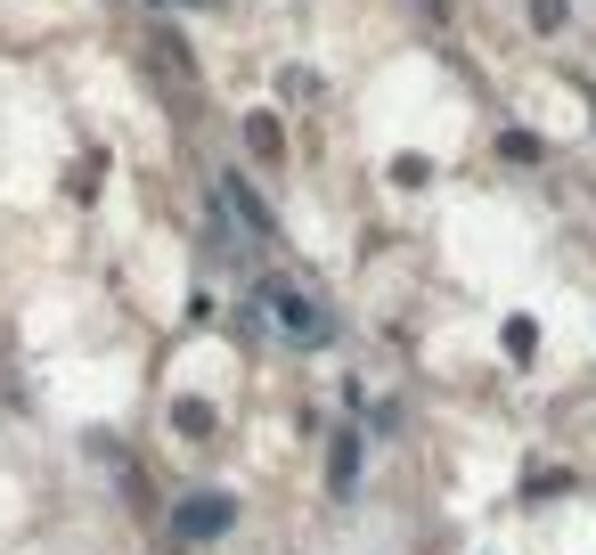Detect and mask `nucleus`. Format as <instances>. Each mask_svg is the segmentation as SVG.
<instances>
[{"label":"nucleus","mask_w":596,"mask_h":555,"mask_svg":"<svg viewBox=\"0 0 596 555\" xmlns=\"http://www.w3.org/2000/svg\"><path fill=\"white\" fill-rule=\"evenodd\" d=\"M172 523H180V540H221V531L237 523V499H230V490H189Z\"/></svg>","instance_id":"1"},{"label":"nucleus","mask_w":596,"mask_h":555,"mask_svg":"<svg viewBox=\"0 0 596 555\" xmlns=\"http://www.w3.org/2000/svg\"><path fill=\"white\" fill-rule=\"evenodd\" d=\"M262 302H270V319L286 327V343H327V319L295 295V286H278V278H270V286H262Z\"/></svg>","instance_id":"2"},{"label":"nucleus","mask_w":596,"mask_h":555,"mask_svg":"<svg viewBox=\"0 0 596 555\" xmlns=\"http://www.w3.org/2000/svg\"><path fill=\"white\" fill-rule=\"evenodd\" d=\"M221 204H230V213H237V221H254V230H262V237H270V230H278V213H270V204H262L254 189H245V180H237V172H221Z\"/></svg>","instance_id":"3"},{"label":"nucleus","mask_w":596,"mask_h":555,"mask_svg":"<svg viewBox=\"0 0 596 555\" xmlns=\"http://www.w3.org/2000/svg\"><path fill=\"white\" fill-rule=\"evenodd\" d=\"M327 482H336L343 499L360 490V434H336V466H327Z\"/></svg>","instance_id":"4"},{"label":"nucleus","mask_w":596,"mask_h":555,"mask_svg":"<svg viewBox=\"0 0 596 555\" xmlns=\"http://www.w3.org/2000/svg\"><path fill=\"white\" fill-rule=\"evenodd\" d=\"M499 343H507V360H531V352H540V319H523V311H515V319L499 327Z\"/></svg>","instance_id":"5"},{"label":"nucleus","mask_w":596,"mask_h":555,"mask_svg":"<svg viewBox=\"0 0 596 555\" xmlns=\"http://www.w3.org/2000/svg\"><path fill=\"white\" fill-rule=\"evenodd\" d=\"M245 139H254V156H278V115H245Z\"/></svg>","instance_id":"6"},{"label":"nucleus","mask_w":596,"mask_h":555,"mask_svg":"<svg viewBox=\"0 0 596 555\" xmlns=\"http://www.w3.org/2000/svg\"><path fill=\"white\" fill-rule=\"evenodd\" d=\"M564 17H572L564 0H531V25H540V33H564Z\"/></svg>","instance_id":"7"},{"label":"nucleus","mask_w":596,"mask_h":555,"mask_svg":"<svg viewBox=\"0 0 596 555\" xmlns=\"http://www.w3.org/2000/svg\"><path fill=\"white\" fill-rule=\"evenodd\" d=\"M499 148H507V156H515V163H540V139H531V131H507V139H499Z\"/></svg>","instance_id":"8"}]
</instances>
